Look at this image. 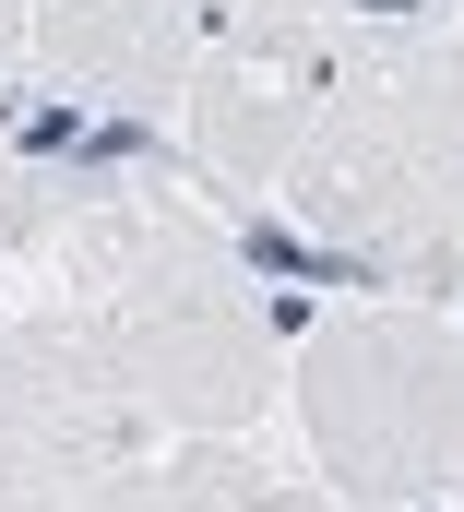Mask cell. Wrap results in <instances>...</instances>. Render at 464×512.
Masks as SVG:
<instances>
[{
	"label": "cell",
	"mask_w": 464,
	"mask_h": 512,
	"mask_svg": "<svg viewBox=\"0 0 464 512\" xmlns=\"http://www.w3.org/2000/svg\"><path fill=\"white\" fill-rule=\"evenodd\" d=\"M60 286L96 310L155 441H238L286 393V334L262 310V274L227 251V227L179 179H131L96 215H72Z\"/></svg>",
	"instance_id": "1"
},
{
	"label": "cell",
	"mask_w": 464,
	"mask_h": 512,
	"mask_svg": "<svg viewBox=\"0 0 464 512\" xmlns=\"http://www.w3.org/2000/svg\"><path fill=\"white\" fill-rule=\"evenodd\" d=\"M286 405L310 477L346 512H453L464 501V322L417 298L322 310L286 346Z\"/></svg>",
	"instance_id": "2"
},
{
	"label": "cell",
	"mask_w": 464,
	"mask_h": 512,
	"mask_svg": "<svg viewBox=\"0 0 464 512\" xmlns=\"http://www.w3.org/2000/svg\"><path fill=\"white\" fill-rule=\"evenodd\" d=\"M143 453H155V417L131 405L108 334L72 286L0 322V512H72Z\"/></svg>",
	"instance_id": "3"
},
{
	"label": "cell",
	"mask_w": 464,
	"mask_h": 512,
	"mask_svg": "<svg viewBox=\"0 0 464 512\" xmlns=\"http://www.w3.org/2000/svg\"><path fill=\"white\" fill-rule=\"evenodd\" d=\"M24 72L119 120H179L203 72V0H24Z\"/></svg>",
	"instance_id": "4"
},
{
	"label": "cell",
	"mask_w": 464,
	"mask_h": 512,
	"mask_svg": "<svg viewBox=\"0 0 464 512\" xmlns=\"http://www.w3.org/2000/svg\"><path fill=\"white\" fill-rule=\"evenodd\" d=\"M72 512H346L322 477H286L238 441H167L143 465H119L108 489H84Z\"/></svg>",
	"instance_id": "5"
},
{
	"label": "cell",
	"mask_w": 464,
	"mask_h": 512,
	"mask_svg": "<svg viewBox=\"0 0 464 512\" xmlns=\"http://www.w3.org/2000/svg\"><path fill=\"white\" fill-rule=\"evenodd\" d=\"M0 36H24V0H0Z\"/></svg>",
	"instance_id": "6"
}]
</instances>
